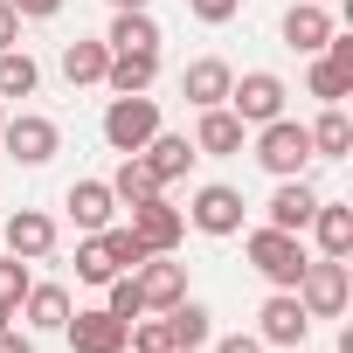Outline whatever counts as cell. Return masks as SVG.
<instances>
[{"label": "cell", "mask_w": 353, "mask_h": 353, "mask_svg": "<svg viewBox=\"0 0 353 353\" xmlns=\"http://www.w3.org/2000/svg\"><path fill=\"white\" fill-rule=\"evenodd\" d=\"M243 256H250V270H256L270 291H298V277H305V263H312L305 236H291V229H270V222L243 236Z\"/></svg>", "instance_id": "obj_1"}, {"label": "cell", "mask_w": 353, "mask_h": 353, "mask_svg": "<svg viewBox=\"0 0 353 353\" xmlns=\"http://www.w3.org/2000/svg\"><path fill=\"white\" fill-rule=\"evenodd\" d=\"M256 166L270 173V181H298V173L312 166V132L298 118H270L256 125Z\"/></svg>", "instance_id": "obj_2"}, {"label": "cell", "mask_w": 353, "mask_h": 353, "mask_svg": "<svg viewBox=\"0 0 353 353\" xmlns=\"http://www.w3.org/2000/svg\"><path fill=\"white\" fill-rule=\"evenodd\" d=\"M298 305H305L312 319H339V312L353 305V270H346V256H312L305 277H298Z\"/></svg>", "instance_id": "obj_3"}, {"label": "cell", "mask_w": 353, "mask_h": 353, "mask_svg": "<svg viewBox=\"0 0 353 353\" xmlns=\"http://www.w3.org/2000/svg\"><path fill=\"white\" fill-rule=\"evenodd\" d=\"M152 132H159V97H152V90L104 104V145H111V152H145Z\"/></svg>", "instance_id": "obj_4"}, {"label": "cell", "mask_w": 353, "mask_h": 353, "mask_svg": "<svg viewBox=\"0 0 353 353\" xmlns=\"http://www.w3.org/2000/svg\"><path fill=\"white\" fill-rule=\"evenodd\" d=\"M0 145H8V159H14V166H49V159L63 152V125H56V118H42V111H21V118L0 125Z\"/></svg>", "instance_id": "obj_5"}, {"label": "cell", "mask_w": 353, "mask_h": 353, "mask_svg": "<svg viewBox=\"0 0 353 353\" xmlns=\"http://www.w3.org/2000/svg\"><path fill=\"white\" fill-rule=\"evenodd\" d=\"M284 97H291V90H284V77H277V70H243V77L229 83V111H236L250 132H256V125H270V118H284Z\"/></svg>", "instance_id": "obj_6"}, {"label": "cell", "mask_w": 353, "mask_h": 353, "mask_svg": "<svg viewBox=\"0 0 353 353\" xmlns=\"http://www.w3.org/2000/svg\"><path fill=\"white\" fill-rule=\"evenodd\" d=\"M201 236H243V215H250V201L229 188V181H208V188H194V201L181 208Z\"/></svg>", "instance_id": "obj_7"}, {"label": "cell", "mask_w": 353, "mask_h": 353, "mask_svg": "<svg viewBox=\"0 0 353 353\" xmlns=\"http://www.w3.org/2000/svg\"><path fill=\"white\" fill-rule=\"evenodd\" d=\"M125 229H132V236L145 243V256H166V250H181V243H188V215L173 208L166 194H152V201H139Z\"/></svg>", "instance_id": "obj_8"}, {"label": "cell", "mask_w": 353, "mask_h": 353, "mask_svg": "<svg viewBox=\"0 0 353 353\" xmlns=\"http://www.w3.org/2000/svg\"><path fill=\"white\" fill-rule=\"evenodd\" d=\"M0 243H8V256H21V263H49L56 256V215H42V208L0 215Z\"/></svg>", "instance_id": "obj_9"}, {"label": "cell", "mask_w": 353, "mask_h": 353, "mask_svg": "<svg viewBox=\"0 0 353 353\" xmlns=\"http://www.w3.org/2000/svg\"><path fill=\"white\" fill-rule=\"evenodd\" d=\"M256 339L263 346H305L312 339V312L298 305V291H270L256 305Z\"/></svg>", "instance_id": "obj_10"}, {"label": "cell", "mask_w": 353, "mask_h": 353, "mask_svg": "<svg viewBox=\"0 0 353 353\" xmlns=\"http://www.w3.org/2000/svg\"><path fill=\"white\" fill-rule=\"evenodd\" d=\"M63 339H70V353H125L132 325L111 319L104 305H90V312H70V319H63Z\"/></svg>", "instance_id": "obj_11"}, {"label": "cell", "mask_w": 353, "mask_h": 353, "mask_svg": "<svg viewBox=\"0 0 353 353\" xmlns=\"http://www.w3.org/2000/svg\"><path fill=\"white\" fill-rule=\"evenodd\" d=\"M132 284H139V298H145V312H173V305H181L188 298V263L181 256H145L139 270H132Z\"/></svg>", "instance_id": "obj_12"}, {"label": "cell", "mask_w": 353, "mask_h": 353, "mask_svg": "<svg viewBox=\"0 0 353 353\" xmlns=\"http://www.w3.org/2000/svg\"><path fill=\"white\" fill-rule=\"evenodd\" d=\"M243 145H250V125H243L229 104H208V111L194 118V152H201V159H236Z\"/></svg>", "instance_id": "obj_13"}, {"label": "cell", "mask_w": 353, "mask_h": 353, "mask_svg": "<svg viewBox=\"0 0 353 353\" xmlns=\"http://www.w3.org/2000/svg\"><path fill=\"white\" fill-rule=\"evenodd\" d=\"M152 83H159V49H111V63H104V90L111 97H139Z\"/></svg>", "instance_id": "obj_14"}, {"label": "cell", "mask_w": 353, "mask_h": 353, "mask_svg": "<svg viewBox=\"0 0 353 353\" xmlns=\"http://www.w3.org/2000/svg\"><path fill=\"white\" fill-rule=\"evenodd\" d=\"M63 208H70V222H77L83 236H97V229L118 222V194H111V181H70Z\"/></svg>", "instance_id": "obj_15"}, {"label": "cell", "mask_w": 353, "mask_h": 353, "mask_svg": "<svg viewBox=\"0 0 353 353\" xmlns=\"http://www.w3.org/2000/svg\"><path fill=\"white\" fill-rule=\"evenodd\" d=\"M332 28H339V21H332V8H325V0H291V14H284V49L319 56Z\"/></svg>", "instance_id": "obj_16"}, {"label": "cell", "mask_w": 353, "mask_h": 353, "mask_svg": "<svg viewBox=\"0 0 353 353\" xmlns=\"http://www.w3.org/2000/svg\"><path fill=\"white\" fill-rule=\"evenodd\" d=\"M194 159H201V152H194V139H188V132H166V125H159V132L145 139V166L159 173V188L188 181V173H194Z\"/></svg>", "instance_id": "obj_17"}, {"label": "cell", "mask_w": 353, "mask_h": 353, "mask_svg": "<svg viewBox=\"0 0 353 353\" xmlns=\"http://www.w3.org/2000/svg\"><path fill=\"white\" fill-rule=\"evenodd\" d=\"M312 208H319V188L298 173V181H277V194L263 201V222H270V229H291V236H305Z\"/></svg>", "instance_id": "obj_18"}, {"label": "cell", "mask_w": 353, "mask_h": 353, "mask_svg": "<svg viewBox=\"0 0 353 353\" xmlns=\"http://www.w3.org/2000/svg\"><path fill=\"white\" fill-rule=\"evenodd\" d=\"M229 83H236V70H229L222 56H194V63L181 70V97H188L194 111H208V104H229Z\"/></svg>", "instance_id": "obj_19"}, {"label": "cell", "mask_w": 353, "mask_h": 353, "mask_svg": "<svg viewBox=\"0 0 353 353\" xmlns=\"http://www.w3.org/2000/svg\"><path fill=\"white\" fill-rule=\"evenodd\" d=\"M312 243H319V256H353V201H325L319 194V208H312Z\"/></svg>", "instance_id": "obj_20"}, {"label": "cell", "mask_w": 353, "mask_h": 353, "mask_svg": "<svg viewBox=\"0 0 353 353\" xmlns=\"http://www.w3.org/2000/svg\"><path fill=\"white\" fill-rule=\"evenodd\" d=\"M77 305H70V291L63 284H28V298L14 305V319L28 325V332H63V319H70Z\"/></svg>", "instance_id": "obj_21"}, {"label": "cell", "mask_w": 353, "mask_h": 353, "mask_svg": "<svg viewBox=\"0 0 353 353\" xmlns=\"http://www.w3.org/2000/svg\"><path fill=\"white\" fill-rule=\"evenodd\" d=\"M104 63H111L104 35H77V42H63V83H70V90H90V83H104Z\"/></svg>", "instance_id": "obj_22"}, {"label": "cell", "mask_w": 353, "mask_h": 353, "mask_svg": "<svg viewBox=\"0 0 353 353\" xmlns=\"http://www.w3.org/2000/svg\"><path fill=\"white\" fill-rule=\"evenodd\" d=\"M111 194H118V208H139V201H152V194H166V188H159V173L145 166V152H118Z\"/></svg>", "instance_id": "obj_23"}, {"label": "cell", "mask_w": 353, "mask_h": 353, "mask_svg": "<svg viewBox=\"0 0 353 353\" xmlns=\"http://www.w3.org/2000/svg\"><path fill=\"white\" fill-rule=\"evenodd\" d=\"M305 132H312V159H346V152H353V118H346V104H325Z\"/></svg>", "instance_id": "obj_24"}, {"label": "cell", "mask_w": 353, "mask_h": 353, "mask_svg": "<svg viewBox=\"0 0 353 353\" xmlns=\"http://www.w3.org/2000/svg\"><path fill=\"white\" fill-rule=\"evenodd\" d=\"M166 35H159V21H152V8H118L111 14V35H104V49H159Z\"/></svg>", "instance_id": "obj_25"}, {"label": "cell", "mask_w": 353, "mask_h": 353, "mask_svg": "<svg viewBox=\"0 0 353 353\" xmlns=\"http://www.w3.org/2000/svg\"><path fill=\"white\" fill-rule=\"evenodd\" d=\"M42 90V63L28 49H0V104H14V97H35Z\"/></svg>", "instance_id": "obj_26"}, {"label": "cell", "mask_w": 353, "mask_h": 353, "mask_svg": "<svg viewBox=\"0 0 353 353\" xmlns=\"http://www.w3.org/2000/svg\"><path fill=\"white\" fill-rule=\"evenodd\" d=\"M166 325H173V339H181V346H208V339H215V312H208L201 298H181V305L166 312Z\"/></svg>", "instance_id": "obj_27"}, {"label": "cell", "mask_w": 353, "mask_h": 353, "mask_svg": "<svg viewBox=\"0 0 353 353\" xmlns=\"http://www.w3.org/2000/svg\"><path fill=\"white\" fill-rule=\"evenodd\" d=\"M305 90H312L319 104H346V97H353V77H346V70H332L325 56H312V70H305Z\"/></svg>", "instance_id": "obj_28"}, {"label": "cell", "mask_w": 353, "mask_h": 353, "mask_svg": "<svg viewBox=\"0 0 353 353\" xmlns=\"http://www.w3.org/2000/svg\"><path fill=\"white\" fill-rule=\"evenodd\" d=\"M111 277H118V263H111L104 236H83V243H77V284H97V291H104Z\"/></svg>", "instance_id": "obj_29"}, {"label": "cell", "mask_w": 353, "mask_h": 353, "mask_svg": "<svg viewBox=\"0 0 353 353\" xmlns=\"http://www.w3.org/2000/svg\"><path fill=\"white\" fill-rule=\"evenodd\" d=\"M132 353H173L181 339H173V325H166V312H145V319H132V339H125Z\"/></svg>", "instance_id": "obj_30"}, {"label": "cell", "mask_w": 353, "mask_h": 353, "mask_svg": "<svg viewBox=\"0 0 353 353\" xmlns=\"http://www.w3.org/2000/svg\"><path fill=\"white\" fill-rule=\"evenodd\" d=\"M104 312H111V319H125V325H132V319H145V298H139L132 270H118V277L104 284Z\"/></svg>", "instance_id": "obj_31"}, {"label": "cell", "mask_w": 353, "mask_h": 353, "mask_svg": "<svg viewBox=\"0 0 353 353\" xmlns=\"http://www.w3.org/2000/svg\"><path fill=\"white\" fill-rule=\"evenodd\" d=\"M97 236H104V250H111V263H118V270H139V263H145V243H139L125 222H111V229H97Z\"/></svg>", "instance_id": "obj_32"}, {"label": "cell", "mask_w": 353, "mask_h": 353, "mask_svg": "<svg viewBox=\"0 0 353 353\" xmlns=\"http://www.w3.org/2000/svg\"><path fill=\"white\" fill-rule=\"evenodd\" d=\"M28 284H35V270H28L21 256H0V305H21Z\"/></svg>", "instance_id": "obj_33"}, {"label": "cell", "mask_w": 353, "mask_h": 353, "mask_svg": "<svg viewBox=\"0 0 353 353\" xmlns=\"http://www.w3.org/2000/svg\"><path fill=\"white\" fill-rule=\"evenodd\" d=\"M188 14H194L201 28H222V21H236V14H243V0H188Z\"/></svg>", "instance_id": "obj_34"}, {"label": "cell", "mask_w": 353, "mask_h": 353, "mask_svg": "<svg viewBox=\"0 0 353 353\" xmlns=\"http://www.w3.org/2000/svg\"><path fill=\"white\" fill-rule=\"evenodd\" d=\"M8 8H14L21 21H56V14H63V0H8Z\"/></svg>", "instance_id": "obj_35"}, {"label": "cell", "mask_w": 353, "mask_h": 353, "mask_svg": "<svg viewBox=\"0 0 353 353\" xmlns=\"http://www.w3.org/2000/svg\"><path fill=\"white\" fill-rule=\"evenodd\" d=\"M208 353H263V339H256V332H222Z\"/></svg>", "instance_id": "obj_36"}, {"label": "cell", "mask_w": 353, "mask_h": 353, "mask_svg": "<svg viewBox=\"0 0 353 353\" xmlns=\"http://www.w3.org/2000/svg\"><path fill=\"white\" fill-rule=\"evenodd\" d=\"M0 49H21V14L0 0Z\"/></svg>", "instance_id": "obj_37"}, {"label": "cell", "mask_w": 353, "mask_h": 353, "mask_svg": "<svg viewBox=\"0 0 353 353\" xmlns=\"http://www.w3.org/2000/svg\"><path fill=\"white\" fill-rule=\"evenodd\" d=\"M0 353H35V332L28 325H8V332H0Z\"/></svg>", "instance_id": "obj_38"}, {"label": "cell", "mask_w": 353, "mask_h": 353, "mask_svg": "<svg viewBox=\"0 0 353 353\" xmlns=\"http://www.w3.org/2000/svg\"><path fill=\"white\" fill-rule=\"evenodd\" d=\"M118 8H152V0H111V14H118Z\"/></svg>", "instance_id": "obj_39"}, {"label": "cell", "mask_w": 353, "mask_h": 353, "mask_svg": "<svg viewBox=\"0 0 353 353\" xmlns=\"http://www.w3.org/2000/svg\"><path fill=\"white\" fill-rule=\"evenodd\" d=\"M8 325H14V305H0V332H8Z\"/></svg>", "instance_id": "obj_40"}, {"label": "cell", "mask_w": 353, "mask_h": 353, "mask_svg": "<svg viewBox=\"0 0 353 353\" xmlns=\"http://www.w3.org/2000/svg\"><path fill=\"white\" fill-rule=\"evenodd\" d=\"M263 353H305V346H263Z\"/></svg>", "instance_id": "obj_41"}, {"label": "cell", "mask_w": 353, "mask_h": 353, "mask_svg": "<svg viewBox=\"0 0 353 353\" xmlns=\"http://www.w3.org/2000/svg\"><path fill=\"white\" fill-rule=\"evenodd\" d=\"M173 353H208V346H173Z\"/></svg>", "instance_id": "obj_42"}, {"label": "cell", "mask_w": 353, "mask_h": 353, "mask_svg": "<svg viewBox=\"0 0 353 353\" xmlns=\"http://www.w3.org/2000/svg\"><path fill=\"white\" fill-rule=\"evenodd\" d=\"M0 125H8V104H0Z\"/></svg>", "instance_id": "obj_43"}, {"label": "cell", "mask_w": 353, "mask_h": 353, "mask_svg": "<svg viewBox=\"0 0 353 353\" xmlns=\"http://www.w3.org/2000/svg\"><path fill=\"white\" fill-rule=\"evenodd\" d=\"M325 8H332V0H325Z\"/></svg>", "instance_id": "obj_44"}, {"label": "cell", "mask_w": 353, "mask_h": 353, "mask_svg": "<svg viewBox=\"0 0 353 353\" xmlns=\"http://www.w3.org/2000/svg\"><path fill=\"white\" fill-rule=\"evenodd\" d=\"M125 353H132V346H125Z\"/></svg>", "instance_id": "obj_45"}]
</instances>
